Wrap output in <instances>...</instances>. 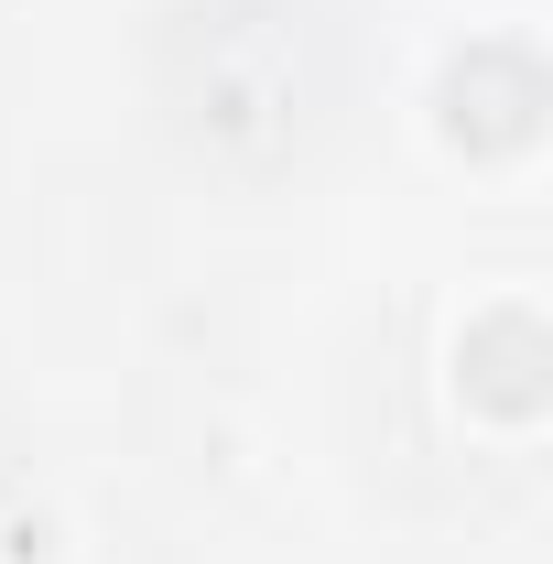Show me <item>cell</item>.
<instances>
[{
    "label": "cell",
    "mask_w": 553,
    "mask_h": 564,
    "mask_svg": "<svg viewBox=\"0 0 553 564\" xmlns=\"http://www.w3.org/2000/svg\"><path fill=\"white\" fill-rule=\"evenodd\" d=\"M434 120H445L456 152H521L543 131V66L521 44H467L434 87Z\"/></svg>",
    "instance_id": "1"
},
{
    "label": "cell",
    "mask_w": 553,
    "mask_h": 564,
    "mask_svg": "<svg viewBox=\"0 0 553 564\" xmlns=\"http://www.w3.org/2000/svg\"><path fill=\"white\" fill-rule=\"evenodd\" d=\"M456 391L499 423H532L553 402V337L532 304H488L467 315V337H456Z\"/></svg>",
    "instance_id": "2"
}]
</instances>
